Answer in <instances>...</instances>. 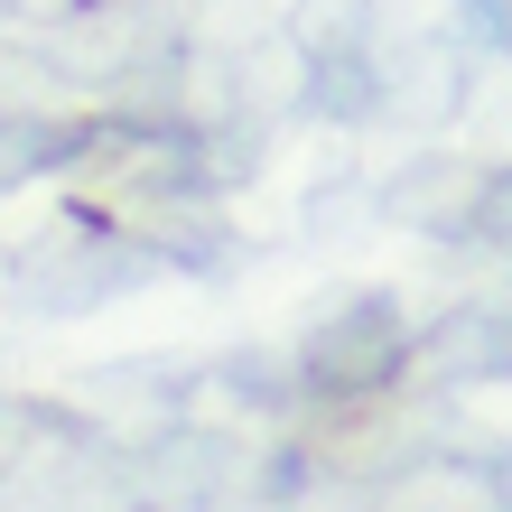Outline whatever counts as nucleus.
Instances as JSON below:
<instances>
[{
  "mask_svg": "<svg viewBox=\"0 0 512 512\" xmlns=\"http://www.w3.org/2000/svg\"><path fill=\"white\" fill-rule=\"evenodd\" d=\"M410 317H401V298H345L336 317L308 336V354H298V373H308L317 401H373V391H391L410 373Z\"/></svg>",
  "mask_w": 512,
  "mask_h": 512,
  "instance_id": "1",
  "label": "nucleus"
},
{
  "mask_svg": "<svg viewBox=\"0 0 512 512\" xmlns=\"http://www.w3.org/2000/svg\"><path fill=\"white\" fill-rule=\"evenodd\" d=\"M103 131L94 122H38V112H0V187H19V177H47V168H75V149H94Z\"/></svg>",
  "mask_w": 512,
  "mask_h": 512,
  "instance_id": "2",
  "label": "nucleus"
}]
</instances>
